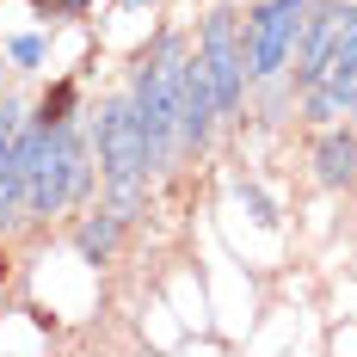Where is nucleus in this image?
Segmentation results:
<instances>
[{"instance_id":"12","label":"nucleus","mask_w":357,"mask_h":357,"mask_svg":"<svg viewBox=\"0 0 357 357\" xmlns=\"http://www.w3.org/2000/svg\"><path fill=\"white\" fill-rule=\"evenodd\" d=\"M13 62L37 68V62H43V37H13Z\"/></svg>"},{"instance_id":"1","label":"nucleus","mask_w":357,"mask_h":357,"mask_svg":"<svg viewBox=\"0 0 357 357\" xmlns=\"http://www.w3.org/2000/svg\"><path fill=\"white\" fill-rule=\"evenodd\" d=\"M19 154H25V215H62L93 185V148L68 123H43L25 117L19 123Z\"/></svg>"},{"instance_id":"10","label":"nucleus","mask_w":357,"mask_h":357,"mask_svg":"<svg viewBox=\"0 0 357 357\" xmlns=\"http://www.w3.org/2000/svg\"><path fill=\"white\" fill-rule=\"evenodd\" d=\"M117 228H123V215H117V210L86 215V222L74 228V247H80V259H86V265H105L111 247H117Z\"/></svg>"},{"instance_id":"2","label":"nucleus","mask_w":357,"mask_h":357,"mask_svg":"<svg viewBox=\"0 0 357 357\" xmlns=\"http://www.w3.org/2000/svg\"><path fill=\"white\" fill-rule=\"evenodd\" d=\"M178 62H185V37L160 31L130 74V111L142 123L148 167H173L178 154Z\"/></svg>"},{"instance_id":"3","label":"nucleus","mask_w":357,"mask_h":357,"mask_svg":"<svg viewBox=\"0 0 357 357\" xmlns=\"http://www.w3.org/2000/svg\"><path fill=\"white\" fill-rule=\"evenodd\" d=\"M93 154H99V178H105V197L111 210L123 215H142V191H148V142H142V123L130 111V93H117L99 105L93 117Z\"/></svg>"},{"instance_id":"5","label":"nucleus","mask_w":357,"mask_h":357,"mask_svg":"<svg viewBox=\"0 0 357 357\" xmlns=\"http://www.w3.org/2000/svg\"><path fill=\"white\" fill-rule=\"evenodd\" d=\"M308 6L314 0H259L247 19H241L247 80H278V74H289V56H296V37H302Z\"/></svg>"},{"instance_id":"4","label":"nucleus","mask_w":357,"mask_h":357,"mask_svg":"<svg viewBox=\"0 0 357 357\" xmlns=\"http://www.w3.org/2000/svg\"><path fill=\"white\" fill-rule=\"evenodd\" d=\"M197 68H204V80H210L215 93V111L222 117H241V105H247V50H241V13L234 6H215L210 19L197 25Z\"/></svg>"},{"instance_id":"6","label":"nucleus","mask_w":357,"mask_h":357,"mask_svg":"<svg viewBox=\"0 0 357 357\" xmlns=\"http://www.w3.org/2000/svg\"><path fill=\"white\" fill-rule=\"evenodd\" d=\"M296 99H302V117H308V123H339V117H351V105H357V13H351V25L339 31L333 56L321 62V80L302 86Z\"/></svg>"},{"instance_id":"9","label":"nucleus","mask_w":357,"mask_h":357,"mask_svg":"<svg viewBox=\"0 0 357 357\" xmlns=\"http://www.w3.org/2000/svg\"><path fill=\"white\" fill-rule=\"evenodd\" d=\"M314 178L326 191H351L357 185V123H326L314 142Z\"/></svg>"},{"instance_id":"8","label":"nucleus","mask_w":357,"mask_h":357,"mask_svg":"<svg viewBox=\"0 0 357 357\" xmlns=\"http://www.w3.org/2000/svg\"><path fill=\"white\" fill-rule=\"evenodd\" d=\"M215 117H222V111H215L210 80H204V68H197V56H185V62H178V154L210 148Z\"/></svg>"},{"instance_id":"14","label":"nucleus","mask_w":357,"mask_h":357,"mask_svg":"<svg viewBox=\"0 0 357 357\" xmlns=\"http://www.w3.org/2000/svg\"><path fill=\"white\" fill-rule=\"evenodd\" d=\"M345 123H357V105H351V117H345Z\"/></svg>"},{"instance_id":"13","label":"nucleus","mask_w":357,"mask_h":357,"mask_svg":"<svg viewBox=\"0 0 357 357\" xmlns=\"http://www.w3.org/2000/svg\"><path fill=\"white\" fill-rule=\"evenodd\" d=\"M117 6H123V13H142V6H154V0H117Z\"/></svg>"},{"instance_id":"11","label":"nucleus","mask_w":357,"mask_h":357,"mask_svg":"<svg viewBox=\"0 0 357 357\" xmlns=\"http://www.w3.org/2000/svg\"><path fill=\"white\" fill-rule=\"evenodd\" d=\"M68 111H74V80H62V86L37 105V117H43V123H68Z\"/></svg>"},{"instance_id":"7","label":"nucleus","mask_w":357,"mask_h":357,"mask_svg":"<svg viewBox=\"0 0 357 357\" xmlns=\"http://www.w3.org/2000/svg\"><path fill=\"white\" fill-rule=\"evenodd\" d=\"M351 13H357V6H345V0H321V6H308V19H302V37H296V56H289L296 93L321 80V62L333 56V43H339V31L351 25Z\"/></svg>"}]
</instances>
